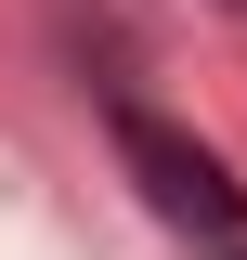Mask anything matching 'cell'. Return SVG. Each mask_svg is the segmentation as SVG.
<instances>
[{"label":"cell","instance_id":"1","mask_svg":"<svg viewBox=\"0 0 247 260\" xmlns=\"http://www.w3.org/2000/svg\"><path fill=\"white\" fill-rule=\"evenodd\" d=\"M117 169L143 182V208L156 221H182V234H208V247H247V195H234V169L195 143V130H169L156 104H117Z\"/></svg>","mask_w":247,"mask_h":260},{"label":"cell","instance_id":"2","mask_svg":"<svg viewBox=\"0 0 247 260\" xmlns=\"http://www.w3.org/2000/svg\"><path fill=\"white\" fill-rule=\"evenodd\" d=\"M234 260H247V247H234Z\"/></svg>","mask_w":247,"mask_h":260}]
</instances>
